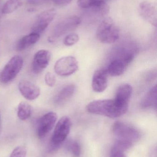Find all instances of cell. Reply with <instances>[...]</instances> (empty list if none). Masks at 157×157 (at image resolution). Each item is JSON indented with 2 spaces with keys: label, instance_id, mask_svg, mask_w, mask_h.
Instances as JSON below:
<instances>
[{
  "label": "cell",
  "instance_id": "cell-1",
  "mask_svg": "<svg viewBox=\"0 0 157 157\" xmlns=\"http://www.w3.org/2000/svg\"><path fill=\"white\" fill-rule=\"evenodd\" d=\"M112 132L116 138L113 146L123 152L131 147L140 137V132L136 128L122 122H116L113 124Z\"/></svg>",
  "mask_w": 157,
  "mask_h": 157
},
{
  "label": "cell",
  "instance_id": "cell-2",
  "mask_svg": "<svg viewBox=\"0 0 157 157\" xmlns=\"http://www.w3.org/2000/svg\"><path fill=\"white\" fill-rule=\"evenodd\" d=\"M87 111L92 114L102 115L110 118H116L125 114L116 105L113 99L94 101L88 104Z\"/></svg>",
  "mask_w": 157,
  "mask_h": 157
},
{
  "label": "cell",
  "instance_id": "cell-3",
  "mask_svg": "<svg viewBox=\"0 0 157 157\" xmlns=\"http://www.w3.org/2000/svg\"><path fill=\"white\" fill-rule=\"evenodd\" d=\"M120 35V29L110 17L104 19L96 31L97 38L100 42L105 44L116 42L119 39Z\"/></svg>",
  "mask_w": 157,
  "mask_h": 157
},
{
  "label": "cell",
  "instance_id": "cell-4",
  "mask_svg": "<svg viewBox=\"0 0 157 157\" xmlns=\"http://www.w3.org/2000/svg\"><path fill=\"white\" fill-rule=\"evenodd\" d=\"M72 121L69 117L64 116L57 123L53 131L49 146V151L53 152L58 149L65 141L70 133Z\"/></svg>",
  "mask_w": 157,
  "mask_h": 157
},
{
  "label": "cell",
  "instance_id": "cell-5",
  "mask_svg": "<svg viewBox=\"0 0 157 157\" xmlns=\"http://www.w3.org/2000/svg\"><path fill=\"white\" fill-rule=\"evenodd\" d=\"M81 23V18L77 16H71L63 19L53 29L49 40L55 41L62 36L76 29Z\"/></svg>",
  "mask_w": 157,
  "mask_h": 157
},
{
  "label": "cell",
  "instance_id": "cell-6",
  "mask_svg": "<svg viewBox=\"0 0 157 157\" xmlns=\"http://www.w3.org/2000/svg\"><path fill=\"white\" fill-rule=\"evenodd\" d=\"M23 63L21 56L15 55L11 58L0 74V82L7 84L13 81L22 70Z\"/></svg>",
  "mask_w": 157,
  "mask_h": 157
},
{
  "label": "cell",
  "instance_id": "cell-7",
  "mask_svg": "<svg viewBox=\"0 0 157 157\" xmlns=\"http://www.w3.org/2000/svg\"><path fill=\"white\" fill-rule=\"evenodd\" d=\"M78 69V63L73 56H65L57 61L54 64L55 73L61 76H68L74 74Z\"/></svg>",
  "mask_w": 157,
  "mask_h": 157
},
{
  "label": "cell",
  "instance_id": "cell-8",
  "mask_svg": "<svg viewBox=\"0 0 157 157\" xmlns=\"http://www.w3.org/2000/svg\"><path fill=\"white\" fill-rule=\"evenodd\" d=\"M56 15V11L54 8L46 10L41 13L39 15L32 26V33L40 35L53 21Z\"/></svg>",
  "mask_w": 157,
  "mask_h": 157
},
{
  "label": "cell",
  "instance_id": "cell-9",
  "mask_svg": "<svg viewBox=\"0 0 157 157\" xmlns=\"http://www.w3.org/2000/svg\"><path fill=\"white\" fill-rule=\"evenodd\" d=\"M132 87L128 84L121 85L117 90L114 101L116 105L124 113L127 112L132 93Z\"/></svg>",
  "mask_w": 157,
  "mask_h": 157
},
{
  "label": "cell",
  "instance_id": "cell-10",
  "mask_svg": "<svg viewBox=\"0 0 157 157\" xmlns=\"http://www.w3.org/2000/svg\"><path fill=\"white\" fill-rule=\"evenodd\" d=\"M58 116L55 113L50 112L41 117L38 123L37 132L40 138L46 136L54 127Z\"/></svg>",
  "mask_w": 157,
  "mask_h": 157
},
{
  "label": "cell",
  "instance_id": "cell-11",
  "mask_svg": "<svg viewBox=\"0 0 157 157\" xmlns=\"http://www.w3.org/2000/svg\"><path fill=\"white\" fill-rule=\"evenodd\" d=\"M51 58V53L47 50H41L36 52L32 63L33 73L39 74L42 72L49 65Z\"/></svg>",
  "mask_w": 157,
  "mask_h": 157
},
{
  "label": "cell",
  "instance_id": "cell-12",
  "mask_svg": "<svg viewBox=\"0 0 157 157\" xmlns=\"http://www.w3.org/2000/svg\"><path fill=\"white\" fill-rule=\"evenodd\" d=\"M139 13L141 17L154 26H157V9L153 3L145 1L139 5Z\"/></svg>",
  "mask_w": 157,
  "mask_h": 157
},
{
  "label": "cell",
  "instance_id": "cell-13",
  "mask_svg": "<svg viewBox=\"0 0 157 157\" xmlns=\"http://www.w3.org/2000/svg\"><path fill=\"white\" fill-rule=\"evenodd\" d=\"M18 89L21 95L28 100H34L40 95V88L27 80H22L18 84Z\"/></svg>",
  "mask_w": 157,
  "mask_h": 157
},
{
  "label": "cell",
  "instance_id": "cell-14",
  "mask_svg": "<svg viewBox=\"0 0 157 157\" xmlns=\"http://www.w3.org/2000/svg\"><path fill=\"white\" fill-rule=\"evenodd\" d=\"M108 75L106 70L96 71L92 78V87L96 92L105 91L108 86Z\"/></svg>",
  "mask_w": 157,
  "mask_h": 157
},
{
  "label": "cell",
  "instance_id": "cell-15",
  "mask_svg": "<svg viewBox=\"0 0 157 157\" xmlns=\"http://www.w3.org/2000/svg\"><path fill=\"white\" fill-rule=\"evenodd\" d=\"M129 65L125 63L118 60L111 59L106 71L108 75L117 77L122 75Z\"/></svg>",
  "mask_w": 157,
  "mask_h": 157
},
{
  "label": "cell",
  "instance_id": "cell-16",
  "mask_svg": "<svg viewBox=\"0 0 157 157\" xmlns=\"http://www.w3.org/2000/svg\"><path fill=\"white\" fill-rule=\"evenodd\" d=\"M157 86H153L146 94L141 102L142 109H157Z\"/></svg>",
  "mask_w": 157,
  "mask_h": 157
},
{
  "label": "cell",
  "instance_id": "cell-17",
  "mask_svg": "<svg viewBox=\"0 0 157 157\" xmlns=\"http://www.w3.org/2000/svg\"><path fill=\"white\" fill-rule=\"evenodd\" d=\"M40 35L37 33H32L26 35L20 39L17 44V50L22 51L30 46L34 45L39 40Z\"/></svg>",
  "mask_w": 157,
  "mask_h": 157
},
{
  "label": "cell",
  "instance_id": "cell-18",
  "mask_svg": "<svg viewBox=\"0 0 157 157\" xmlns=\"http://www.w3.org/2000/svg\"><path fill=\"white\" fill-rule=\"evenodd\" d=\"M75 86L73 84L67 85L62 89L55 97L54 102L57 105L63 104L69 100L74 93Z\"/></svg>",
  "mask_w": 157,
  "mask_h": 157
},
{
  "label": "cell",
  "instance_id": "cell-19",
  "mask_svg": "<svg viewBox=\"0 0 157 157\" xmlns=\"http://www.w3.org/2000/svg\"><path fill=\"white\" fill-rule=\"evenodd\" d=\"M32 108L29 103L26 101H21L18 107L17 115L21 121L28 119L31 114Z\"/></svg>",
  "mask_w": 157,
  "mask_h": 157
},
{
  "label": "cell",
  "instance_id": "cell-20",
  "mask_svg": "<svg viewBox=\"0 0 157 157\" xmlns=\"http://www.w3.org/2000/svg\"><path fill=\"white\" fill-rule=\"evenodd\" d=\"M22 4L21 0H8L2 7V13L5 14L11 13L21 7Z\"/></svg>",
  "mask_w": 157,
  "mask_h": 157
},
{
  "label": "cell",
  "instance_id": "cell-21",
  "mask_svg": "<svg viewBox=\"0 0 157 157\" xmlns=\"http://www.w3.org/2000/svg\"><path fill=\"white\" fill-rule=\"evenodd\" d=\"M66 149L74 157H79L81 155V149L80 145L77 141L70 140L66 144Z\"/></svg>",
  "mask_w": 157,
  "mask_h": 157
},
{
  "label": "cell",
  "instance_id": "cell-22",
  "mask_svg": "<svg viewBox=\"0 0 157 157\" xmlns=\"http://www.w3.org/2000/svg\"><path fill=\"white\" fill-rule=\"evenodd\" d=\"M79 40V36L76 33H71L64 40V44L66 46H72L76 44Z\"/></svg>",
  "mask_w": 157,
  "mask_h": 157
},
{
  "label": "cell",
  "instance_id": "cell-23",
  "mask_svg": "<svg viewBox=\"0 0 157 157\" xmlns=\"http://www.w3.org/2000/svg\"><path fill=\"white\" fill-rule=\"evenodd\" d=\"M27 151L24 147H18L14 149L10 157H26Z\"/></svg>",
  "mask_w": 157,
  "mask_h": 157
},
{
  "label": "cell",
  "instance_id": "cell-24",
  "mask_svg": "<svg viewBox=\"0 0 157 157\" xmlns=\"http://www.w3.org/2000/svg\"><path fill=\"white\" fill-rule=\"evenodd\" d=\"M44 80L46 84L49 86L51 87L54 86L56 84V79L55 75L50 72H48L46 74L44 77Z\"/></svg>",
  "mask_w": 157,
  "mask_h": 157
},
{
  "label": "cell",
  "instance_id": "cell-25",
  "mask_svg": "<svg viewBox=\"0 0 157 157\" xmlns=\"http://www.w3.org/2000/svg\"><path fill=\"white\" fill-rule=\"evenodd\" d=\"M110 157H126L123 151L112 147L111 151Z\"/></svg>",
  "mask_w": 157,
  "mask_h": 157
},
{
  "label": "cell",
  "instance_id": "cell-26",
  "mask_svg": "<svg viewBox=\"0 0 157 157\" xmlns=\"http://www.w3.org/2000/svg\"><path fill=\"white\" fill-rule=\"evenodd\" d=\"M52 1L58 6H65L71 3L73 0H52Z\"/></svg>",
  "mask_w": 157,
  "mask_h": 157
},
{
  "label": "cell",
  "instance_id": "cell-27",
  "mask_svg": "<svg viewBox=\"0 0 157 157\" xmlns=\"http://www.w3.org/2000/svg\"><path fill=\"white\" fill-rule=\"evenodd\" d=\"M47 0H27V2L32 5H41L45 3Z\"/></svg>",
  "mask_w": 157,
  "mask_h": 157
},
{
  "label": "cell",
  "instance_id": "cell-28",
  "mask_svg": "<svg viewBox=\"0 0 157 157\" xmlns=\"http://www.w3.org/2000/svg\"><path fill=\"white\" fill-rule=\"evenodd\" d=\"M94 3H98L106 2L108 0H91Z\"/></svg>",
  "mask_w": 157,
  "mask_h": 157
},
{
  "label": "cell",
  "instance_id": "cell-29",
  "mask_svg": "<svg viewBox=\"0 0 157 157\" xmlns=\"http://www.w3.org/2000/svg\"><path fill=\"white\" fill-rule=\"evenodd\" d=\"M0 124H1V115H0Z\"/></svg>",
  "mask_w": 157,
  "mask_h": 157
}]
</instances>
